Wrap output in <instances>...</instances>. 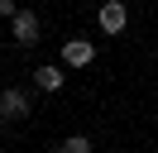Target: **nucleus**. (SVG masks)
<instances>
[{"label": "nucleus", "mask_w": 158, "mask_h": 153, "mask_svg": "<svg viewBox=\"0 0 158 153\" xmlns=\"http://www.w3.org/2000/svg\"><path fill=\"white\" fill-rule=\"evenodd\" d=\"M10 24H15V43H19V48H34V43H39V14H34V10H15Z\"/></svg>", "instance_id": "nucleus-1"}, {"label": "nucleus", "mask_w": 158, "mask_h": 153, "mask_svg": "<svg viewBox=\"0 0 158 153\" xmlns=\"http://www.w3.org/2000/svg\"><path fill=\"white\" fill-rule=\"evenodd\" d=\"M91 57H96V43L91 38H67L62 43V62L67 67H91Z\"/></svg>", "instance_id": "nucleus-2"}, {"label": "nucleus", "mask_w": 158, "mask_h": 153, "mask_svg": "<svg viewBox=\"0 0 158 153\" xmlns=\"http://www.w3.org/2000/svg\"><path fill=\"white\" fill-rule=\"evenodd\" d=\"M125 24H129V5L125 0H106V5H101V29H106V34H120Z\"/></svg>", "instance_id": "nucleus-3"}, {"label": "nucleus", "mask_w": 158, "mask_h": 153, "mask_svg": "<svg viewBox=\"0 0 158 153\" xmlns=\"http://www.w3.org/2000/svg\"><path fill=\"white\" fill-rule=\"evenodd\" d=\"M0 110H5V120H24V115H29V96H24L19 86L0 91Z\"/></svg>", "instance_id": "nucleus-4"}, {"label": "nucleus", "mask_w": 158, "mask_h": 153, "mask_svg": "<svg viewBox=\"0 0 158 153\" xmlns=\"http://www.w3.org/2000/svg\"><path fill=\"white\" fill-rule=\"evenodd\" d=\"M34 81H39V91H62V81H67V76H62V67L43 62L39 72H34Z\"/></svg>", "instance_id": "nucleus-5"}, {"label": "nucleus", "mask_w": 158, "mask_h": 153, "mask_svg": "<svg viewBox=\"0 0 158 153\" xmlns=\"http://www.w3.org/2000/svg\"><path fill=\"white\" fill-rule=\"evenodd\" d=\"M58 148H62V153H86V148H91V139H86V134H72V139H62Z\"/></svg>", "instance_id": "nucleus-6"}, {"label": "nucleus", "mask_w": 158, "mask_h": 153, "mask_svg": "<svg viewBox=\"0 0 158 153\" xmlns=\"http://www.w3.org/2000/svg\"><path fill=\"white\" fill-rule=\"evenodd\" d=\"M15 10H19L15 0H0V19H15Z\"/></svg>", "instance_id": "nucleus-7"}, {"label": "nucleus", "mask_w": 158, "mask_h": 153, "mask_svg": "<svg viewBox=\"0 0 158 153\" xmlns=\"http://www.w3.org/2000/svg\"><path fill=\"white\" fill-rule=\"evenodd\" d=\"M0 129H5V110H0Z\"/></svg>", "instance_id": "nucleus-8"}]
</instances>
